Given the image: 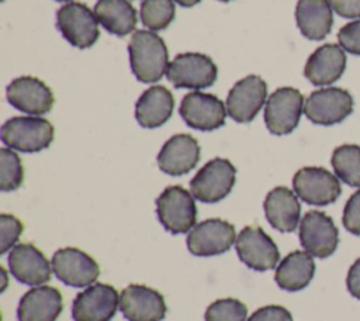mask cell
<instances>
[{
    "instance_id": "obj_7",
    "label": "cell",
    "mask_w": 360,
    "mask_h": 321,
    "mask_svg": "<svg viewBox=\"0 0 360 321\" xmlns=\"http://www.w3.org/2000/svg\"><path fill=\"white\" fill-rule=\"evenodd\" d=\"M304 97L292 87H281L270 94L264 107V122L274 135L290 134L300 122Z\"/></svg>"
},
{
    "instance_id": "obj_14",
    "label": "cell",
    "mask_w": 360,
    "mask_h": 321,
    "mask_svg": "<svg viewBox=\"0 0 360 321\" xmlns=\"http://www.w3.org/2000/svg\"><path fill=\"white\" fill-rule=\"evenodd\" d=\"M52 270L60 282L72 287H87L100 275L97 262L86 252L73 246L60 248L53 253Z\"/></svg>"
},
{
    "instance_id": "obj_21",
    "label": "cell",
    "mask_w": 360,
    "mask_h": 321,
    "mask_svg": "<svg viewBox=\"0 0 360 321\" xmlns=\"http://www.w3.org/2000/svg\"><path fill=\"white\" fill-rule=\"evenodd\" d=\"M63 308L62 294L52 286H34L20 300V321H56Z\"/></svg>"
},
{
    "instance_id": "obj_6",
    "label": "cell",
    "mask_w": 360,
    "mask_h": 321,
    "mask_svg": "<svg viewBox=\"0 0 360 321\" xmlns=\"http://www.w3.org/2000/svg\"><path fill=\"white\" fill-rule=\"evenodd\" d=\"M56 27L63 38L76 48H89L98 39L96 14L83 3H66L58 10Z\"/></svg>"
},
{
    "instance_id": "obj_29",
    "label": "cell",
    "mask_w": 360,
    "mask_h": 321,
    "mask_svg": "<svg viewBox=\"0 0 360 321\" xmlns=\"http://www.w3.org/2000/svg\"><path fill=\"white\" fill-rule=\"evenodd\" d=\"M174 18L173 0H143L141 4V20L150 31L169 27Z\"/></svg>"
},
{
    "instance_id": "obj_33",
    "label": "cell",
    "mask_w": 360,
    "mask_h": 321,
    "mask_svg": "<svg viewBox=\"0 0 360 321\" xmlns=\"http://www.w3.org/2000/svg\"><path fill=\"white\" fill-rule=\"evenodd\" d=\"M339 45L354 55H360V18L347 23L339 30Z\"/></svg>"
},
{
    "instance_id": "obj_34",
    "label": "cell",
    "mask_w": 360,
    "mask_h": 321,
    "mask_svg": "<svg viewBox=\"0 0 360 321\" xmlns=\"http://www.w3.org/2000/svg\"><path fill=\"white\" fill-rule=\"evenodd\" d=\"M342 221H343V227L349 232L354 235H360V190L354 191L346 201Z\"/></svg>"
},
{
    "instance_id": "obj_17",
    "label": "cell",
    "mask_w": 360,
    "mask_h": 321,
    "mask_svg": "<svg viewBox=\"0 0 360 321\" xmlns=\"http://www.w3.org/2000/svg\"><path fill=\"white\" fill-rule=\"evenodd\" d=\"M120 310L128 321H162L167 307L158 290L132 283L120 294Z\"/></svg>"
},
{
    "instance_id": "obj_24",
    "label": "cell",
    "mask_w": 360,
    "mask_h": 321,
    "mask_svg": "<svg viewBox=\"0 0 360 321\" xmlns=\"http://www.w3.org/2000/svg\"><path fill=\"white\" fill-rule=\"evenodd\" d=\"M174 100L165 86H150L136 101L135 118L143 128L163 125L172 115Z\"/></svg>"
},
{
    "instance_id": "obj_36",
    "label": "cell",
    "mask_w": 360,
    "mask_h": 321,
    "mask_svg": "<svg viewBox=\"0 0 360 321\" xmlns=\"http://www.w3.org/2000/svg\"><path fill=\"white\" fill-rule=\"evenodd\" d=\"M330 7L342 17H360V0H329Z\"/></svg>"
},
{
    "instance_id": "obj_41",
    "label": "cell",
    "mask_w": 360,
    "mask_h": 321,
    "mask_svg": "<svg viewBox=\"0 0 360 321\" xmlns=\"http://www.w3.org/2000/svg\"><path fill=\"white\" fill-rule=\"evenodd\" d=\"M1 1H4V0H1Z\"/></svg>"
},
{
    "instance_id": "obj_11",
    "label": "cell",
    "mask_w": 360,
    "mask_h": 321,
    "mask_svg": "<svg viewBox=\"0 0 360 321\" xmlns=\"http://www.w3.org/2000/svg\"><path fill=\"white\" fill-rule=\"evenodd\" d=\"M179 111L188 127L200 131H214L222 127L228 114L222 100L202 92L187 93Z\"/></svg>"
},
{
    "instance_id": "obj_9",
    "label": "cell",
    "mask_w": 360,
    "mask_h": 321,
    "mask_svg": "<svg viewBox=\"0 0 360 321\" xmlns=\"http://www.w3.org/2000/svg\"><path fill=\"white\" fill-rule=\"evenodd\" d=\"M120 306L118 291L105 283H94L80 291L72 303L75 321H110Z\"/></svg>"
},
{
    "instance_id": "obj_5",
    "label": "cell",
    "mask_w": 360,
    "mask_h": 321,
    "mask_svg": "<svg viewBox=\"0 0 360 321\" xmlns=\"http://www.w3.org/2000/svg\"><path fill=\"white\" fill-rule=\"evenodd\" d=\"M217 65L214 61L197 52L177 55L167 68V80L177 89H205L217 79Z\"/></svg>"
},
{
    "instance_id": "obj_3",
    "label": "cell",
    "mask_w": 360,
    "mask_h": 321,
    "mask_svg": "<svg viewBox=\"0 0 360 321\" xmlns=\"http://www.w3.org/2000/svg\"><path fill=\"white\" fill-rule=\"evenodd\" d=\"M156 214L172 234L190 232L197 220L194 196L181 186H169L156 199Z\"/></svg>"
},
{
    "instance_id": "obj_12",
    "label": "cell",
    "mask_w": 360,
    "mask_h": 321,
    "mask_svg": "<svg viewBox=\"0 0 360 321\" xmlns=\"http://www.w3.org/2000/svg\"><path fill=\"white\" fill-rule=\"evenodd\" d=\"M295 194L312 206H326L340 196V183L335 175L323 168L308 166L300 169L292 177Z\"/></svg>"
},
{
    "instance_id": "obj_31",
    "label": "cell",
    "mask_w": 360,
    "mask_h": 321,
    "mask_svg": "<svg viewBox=\"0 0 360 321\" xmlns=\"http://www.w3.org/2000/svg\"><path fill=\"white\" fill-rule=\"evenodd\" d=\"M248 308L236 298H219L205 311V321H246Z\"/></svg>"
},
{
    "instance_id": "obj_26",
    "label": "cell",
    "mask_w": 360,
    "mask_h": 321,
    "mask_svg": "<svg viewBox=\"0 0 360 321\" xmlns=\"http://www.w3.org/2000/svg\"><path fill=\"white\" fill-rule=\"evenodd\" d=\"M315 273L312 255L307 251L290 252L276 268V283L287 291H297L309 284Z\"/></svg>"
},
{
    "instance_id": "obj_39",
    "label": "cell",
    "mask_w": 360,
    "mask_h": 321,
    "mask_svg": "<svg viewBox=\"0 0 360 321\" xmlns=\"http://www.w3.org/2000/svg\"><path fill=\"white\" fill-rule=\"evenodd\" d=\"M56 1H70V0H56Z\"/></svg>"
},
{
    "instance_id": "obj_22",
    "label": "cell",
    "mask_w": 360,
    "mask_h": 321,
    "mask_svg": "<svg viewBox=\"0 0 360 321\" xmlns=\"http://www.w3.org/2000/svg\"><path fill=\"white\" fill-rule=\"evenodd\" d=\"M346 68V54L340 45L325 44L308 58L304 75L315 86H326L338 80Z\"/></svg>"
},
{
    "instance_id": "obj_35",
    "label": "cell",
    "mask_w": 360,
    "mask_h": 321,
    "mask_svg": "<svg viewBox=\"0 0 360 321\" xmlns=\"http://www.w3.org/2000/svg\"><path fill=\"white\" fill-rule=\"evenodd\" d=\"M248 321H292V315L287 308L271 304L256 310Z\"/></svg>"
},
{
    "instance_id": "obj_15",
    "label": "cell",
    "mask_w": 360,
    "mask_h": 321,
    "mask_svg": "<svg viewBox=\"0 0 360 321\" xmlns=\"http://www.w3.org/2000/svg\"><path fill=\"white\" fill-rule=\"evenodd\" d=\"M300 241L302 248L312 256L326 258L335 252L339 232L329 215L311 210L300 222Z\"/></svg>"
},
{
    "instance_id": "obj_1",
    "label": "cell",
    "mask_w": 360,
    "mask_h": 321,
    "mask_svg": "<svg viewBox=\"0 0 360 321\" xmlns=\"http://www.w3.org/2000/svg\"><path fill=\"white\" fill-rule=\"evenodd\" d=\"M131 69L143 83L159 80L169 68V54L165 41L152 31L138 30L128 44Z\"/></svg>"
},
{
    "instance_id": "obj_16",
    "label": "cell",
    "mask_w": 360,
    "mask_h": 321,
    "mask_svg": "<svg viewBox=\"0 0 360 321\" xmlns=\"http://www.w3.org/2000/svg\"><path fill=\"white\" fill-rule=\"evenodd\" d=\"M267 97L266 82L250 75L233 84L226 97V111L236 122H250L260 108L263 107Z\"/></svg>"
},
{
    "instance_id": "obj_37",
    "label": "cell",
    "mask_w": 360,
    "mask_h": 321,
    "mask_svg": "<svg viewBox=\"0 0 360 321\" xmlns=\"http://www.w3.org/2000/svg\"><path fill=\"white\" fill-rule=\"evenodd\" d=\"M347 290L356 298H360V258L350 266L346 277Z\"/></svg>"
},
{
    "instance_id": "obj_10",
    "label": "cell",
    "mask_w": 360,
    "mask_h": 321,
    "mask_svg": "<svg viewBox=\"0 0 360 321\" xmlns=\"http://www.w3.org/2000/svg\"><path fill=\"white\" fill-rule=\"evenodd\" d=\"M353 111V97L339 87L315 90L304 103V114L315 124L332 125L343 121Z\"/></svg>"
},
{
    "instance_id": "obj_28",
    "label": "cell",
    "mask_w": 360,
    "mask_h": 321,
    "mask_svg": "<svg viewBox=\"0 0 360 321\" xmlns=\"http://www.w3.org/2000/svg\"><path fill=\"white\" fill-rule=\"evenodd\" d=\"M335 175L349 186L360 187V146L340 145L332 153Z\"/></svg>"
},
{
    "instance_id": "obj_19",
    "label": "cell",
    "mask_w": 360,
    "mask_h": 321,
    "mask_svg": "<svg viewBox=\"0 0 360 321\" xmlns=\"http://www.w3.org/2000/svg\"><path fill=\"white\" fill-rule=\"evenodd\" d=\"M51 266L45 255L32 244H18L8 255L11 275L27 286H41L51 279Z\"/></svg>"
},
{
    "instance_id": "obj_38",
    "label": "cell",
    "mask_w": 360,
    "mask_h": 321,
    "mask_svg": "<svg viewBox=\"0 0 360 321\" xmlns=\"http://www.w3.org/2000/svg\"><path fill=\"white\" fill-rule=\"evenodd\" d=\"M177 4H180L181 7H191L195 6L197 3H200L201 0H174Z\"/></svg>"
},
{
    "instance_id": "obj_32",
    "label": "cell",
    "mask_w": 360,
    "mask_h": 321,
    "mask_svg": "<svg viewBox=\"0 0 360 321\" xmlns=\"http://www.w3.org/2000/svg\"><path fill=\"white\" fill-rule=\"evenodd\" d=\"M22 222L11 215V214H0V234H1V253H7V251L11 249V246L18 241L20 235L22 234Z\"/></svg>"
},
{
    "instance_id": "obj_23",
    "label": "cell",
    "mask_w": 360,
    "mask_h": 321,
    "mask_svg": "<svg viewBox=\"0 0 360 321\" xmlns=\"http://www.w3.org/2000/svg\"><path fill=\"white\" fill-rule=\"evenodd\" d=\"M270 225L281 232H292L300 221L301 206L295 191L278 186L270 190L263 203Z\"/></svg>"
},
{
    "instance_id": "obj_18",
    "label": "cell",
    "mask_w": 360,
    "mask_h": 321,
    "mask_svg": "<svg viewBox=\"0 0 360 321\" xmlns=\"http://www.w3.org/2000/svg\"><path fill=\"white\" fill-rule=\"evenodd\" d=\"M7 100L20 111L41 115L51 111L53 93L42 80L32 76H21L7 86Z\"/></svg>"
},
{
    "instance_id": "obj_13",
    "label": "cell",
    "mask_w": 360,
    "mask_h": 321,
    "mask_svg": "<svg viewBox=\"0 0 360 321\" xmlns=\"http://www.w3.org/2000/svg\"><path fill=\"white\" fill-rule=\"evenodd\" d=\"M235 248L239 259L257 272L276 268L280 259L277 245L260 227H245L236 238Z\"/></svg>"
},
{
    "instance_id": "obj_25",
    "label": "cell",
    "mask_w": 360,
    "mask_h": 321,
    "mask_svg": "<svg viewBox=\"0 0 360 321\" xmlns=\"http://www.w3.org/2000/svg\"><path fill=\"white\" fill-rule=\"evenodd\" d=\"M295 20L304 37L314 41L323 39L333 23L329 0H298Z\"/></svg>"
},
{
    "instance_id": "obj_2",
    "label": "cell",
    "mask_w": 360,
    "mask_h": 321,
    "mask_svg": "<svg viewBox=\"0 0 360 321\" xmlns=\"http://www.w3.org/2000/svg\"><path fill=\"white\" fill-rule=\"evenodd\" d=\"M1 141L20 152H39L53 141V127L38 115L13 117L1 127Z\"/></svg>"
},
{
    "instance_id": "obj_40",
    "label": "cell",
    "mask_w": 360,
    "mask_h": 321,
    "mask_svg": "<svg viewBox=\"0 0 360 321\" xmlns=\"http://www.w3.org/2000/svg\"><path fill=\"white\" fill-rule=\"evenodd\" d=\"M219 1H231V0H219Z\"/></svg>"
},
{
    "instance_id": "obj_27",
    "label": "cell",
    "mask_w": 360,
    "mask_h": 321,
    "mask_svg": "<svg viewBox=\"0 0 360 321\" xmlns=\"http://www.w3.org/2000/svg\"><path fill=\"white\" fill-rule=\"evenodd\" d=\"M94 14L108 32L124 37L136 27V10L128 0H98L94 6Z\"/></svg>"
},
{
    "instance_id": "obj_20",
    "label": "cell",
    "mask_w": 360,
    "mask_h": 321,
    "mask_svg": "<svg viewBox=\"0 0 360 321\" xmlns=\"http://www.w3.org/2000/svg\"><path fill=\"white\" fill-rule=\"evenodd\" d=\"M200 159V145L188 134H176L169 138L158 153V166L170 176L188 173Z\"/></svg>"
},
{
    "instance_id": "obj_8",
    "label": "cell",
    "mask_w": 360,
    "mask_h": 321,
    "mask_svg": "<svg viewBox=\"0 0 360 321\" xmlns=\"http://www.w3.org/2000/svg\"><path fill=\"white\" fill-rule=\"evenodd\" d=\"M236 242L235 227L221 218H208L194 225L187 235V248L195 256L221 255Z\"/></svg>"
},
{
    "instance_id": "obj_4",
    "label": "cell",
    "mask_w": 360,
    "mask_h": 321,
    "mask_svg": "<svg viewBox=\"0 0 360 321\" xmlns=\"http://www.w3.org/2000/svg\"><path fill=\"white\" fill-rule=\"evenodd\" d=\"M236 179L235 166L224 158L208 160L191 179V194L202 203H217L226 197Z\"/></svg>"
},
{
    "instance_id": "obj_30",
    "label": "cell",
    "mask_w": 360,
    "mask_h": 321,
    "mask_svg": "<svg viewBox=\"0 0 360 321\" xmlns=\"http://www.w3.org/2000/svg\"><path fill=\"white\" fill-rule=\"evenodd\" d=\"M24 180V168L20 156L11 148L0 149V189L11 191L18 189Z\"/></svg>"
}]
</instances>
